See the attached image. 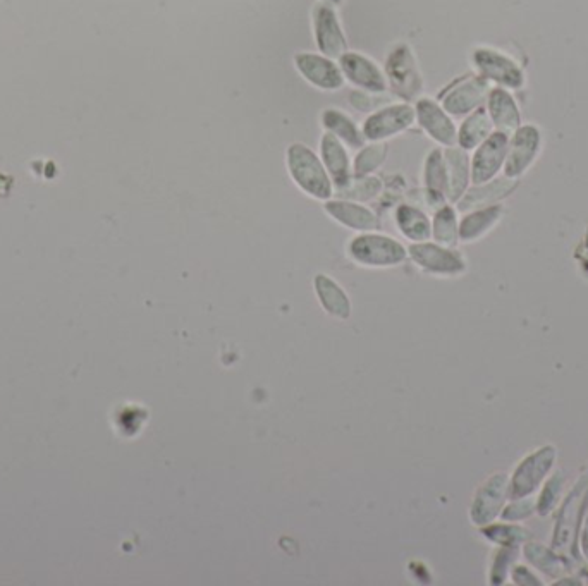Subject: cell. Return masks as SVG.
Wrapping results in <instances>:
<instances>
[{
  "label": "cell",
  "instance_id": "obj_1",
  "mask_svg": "<svg viewBox=\"0 0 588 586\" xmlns=\"http://www.w3.org/2000/svg\"><path fill=\"white\" fill-rule=\"evenodd\" d=\"M286 167L289 178L305 195L313 200L327 202L334 198V184L329 172L325 171L320 155L303 143H291L286 150Z\"/></svg>",
  "mask_w": 588,
  "mask_h": 586
},
{
  "label": "cell",
  "instance_id": "obj_2",
  "mask_svg": "<svg viewBox=\"0 0 588 586\" xmlns=\"http://www.w3.org/2000/svg\"><path fill=\"white\" fill-rule=\"evenodd\" d=\"M588 506V466L582 471L570 492L564 495L559 504L558 519L552 532V549L570 559L575 556L576 538L582 525L583 514Z\"/></svg>",
  "mask_w": 588,
  "mask_h": 586
},
{
  "label": "cell",
  "instance_id": "obj_3",
  "mask_svg": "<svg viewBox=\"0 0 588 586\" xmlns=\"http://www.w3.org/2000/svg\"><path fill=\"white\" fill-rule=\"evenodd\" d=\"M348 257L367 269H392L408 260V246L382 232H360L348 243Z\"/></svg>",
  "mask_w": 588,
  "mask_h": 586
},
{
  "label": "cell",
  "instance_id": "obj_4",
  "mask_svg": "<svg viewBox=\"0 0 588 586\" xmlns=\"http://www.w3.org/2000/svg\"><path fill=\"white\" fill-rule=\"evenodd\" d=\"M558 456V447L554 444H544L528 452L509 475V499H523L537 494L542 483L556 470Z\"/></svg>",
  "mask_w": 588,
  "mask_h": 586
},
{
  "label": "cell",
  "instance_id": "obj_5",
  "mask_svg": "<svg viewBox=\"0 0 588 586\" xmlns=\"http://www.w3.org/2000/svg\"><path fill=\"white\" fill-rule=\"evenodd\" d=\"M387 86L403 102H417L423 90V78L417 57L408 43H396L386 57L384 66Z\"/></svg>",
  "mask_w": 588,
  "mask_h": 586
},
{
  "label": "cell",
  "instance_id": "obj_6",
  "mask_svg": "<svg viewBox=\"0 0 588 586\" xmlns=\"http://www.w3.org/2000/svg\"><path fill=\"white\" fill-rule=\"evenodd\" d=\"M472 66L475 73L489 81L490 85L506 88L509 92L520 90L527 81L520 62L503 50L477 47L472 52Z\"/></svg>",
  "mask_w": 588,
  "mask_h": 586
},
{
  "label": "cell",
  "instance_id": "obj_7",
  "mask_svg": "<svg viewBox=\"0 0 588 586\" xmlns=\"http://www.w3.org/2000/svg\"><path fill=\"white\" fill-rule=\"evenodd\" d=\"M408 258L425 274L434 277H460L466 272V260L460 251L442 246L432 239L408 246Z\"/></svg>",
  "mask_w": 588,
  "mask_h": 586
},
{
  "label": "cell",
  "instance_id": "obj_8",
  "mask_svg": "<svg viewBox=\"0 0 588 586\" xmlns=\"http://www.w3.org/2000/svg\"><path fill=\"white\" fill-rule=\"evenodd\" d=\"M542 147H544V136L539 126L521 124L520 128L509 135L504 176L520 181V178H523L539 159Z\"/></svg>",
  "mask_w": 588,
  "mask_h": 586
},
{
  "label": "cell",
  "instance_id": "obj_9",
  "mask_svg": "<svg viewBox=\"0 0 588 586\" xmlns=\"http://www.w3.org/2000/svg\"><path fill=\"white\" fill-rule=\"evenodd\" d=\"M490 88L492 85L482 76H478L477 73L468 74L454 81L453 85H449L439 95V102L449 116L454 119H463L468 114H472L473 110L484 107Z\"/></svg>",
  "mask_w": 588,
  "mask_h": 586
},
{
  "label": "cell",
  "instance_id": "obj_10",
  "mask_svg": "<svg viewBox=\"0 0 588 586\" xmlns=\"http://www.w3.org/2000/svg\"><path fill=\"white\" fill-rule=\"evenodd\" d=\"M509 501L508 473H494L473 494L470 504V521L477 528L490 525L499 519Z\"/></svg>",
  "mask_w": 588,
  "mask_h": 586
},
{
  "label": "cell",
  "instance_id": "obj_11",
  "mask_svg": "<svg viewBox=\"0 0 588 586\" xmlns=\"http://www.w3.org/2000/svg\"><path fill=\"white\" fill-rule=\"evenodd\" d=\"M415 124V107L408 102L384 105L370 112L362 124L367 141H387L403 135Z\"/></svg>",
  "mask_w": 588,
  "mask_h": 586
},
{
  "label": "cell",
  "instance_id": "obj_12",
  "mask_svg": "<svg viewBox=\"0 0 588 586\" xmlns=\"http://www.w3.org/2000/svg\"><path fill=\"white\" fill-rule=\"evenodd\" d=\"M312 23L313 38L320 54L331 59H339L344 52H348V40L344 35L343 26L339 23L336 7L320 0L313 7Z\"/></svg>",
  "mask_w": 588,
  "mask_h": 586
},
{
  "label": "cell",
  "instance_id": "obj_13",
  "mask_svg": "<svg viewBox=\"0 0 588 586\" xmlns=\"http://www.w3.org/2000/svg\"><path fill=\"white\" fill-rule=\"evenodd\" d=\"M415 123L423 133L435 141L439 147L448 148L456 145L458 126L454 117L449 116L441 102L432 98H418L415 102Z\"/></svg>",
  "mask_w": 588,
  "mask_h": 586
},
{
  "label": "cell",
  "instance_id": "obj_14",
  "mask_svg": "<svg viewBox=\"0 0 588 586\" xmlns=\"http://www.w3.org/2000/svg\"><path fill=\"white\" fill-rule=\"evenodd\" d=\"M508 145V133L494 129L492 135L473 150V155H470L472 184L489 183L501 174L508 157Z\"/></svg>",
  "mask_w": 588,
  "mask_h": 586
},
{
  "label": "cell",
  "instance_id": "obj_15",
  "mask_svg": "<svg viewBox=\"0 0 588 586\" xmlns=\"http://www.w3.org/2000/svg\"><path fill=\"white\" fill-rule=\"evenodd\" d=\"M337 64L341 68L344 80L350 81L356 90L377 93V95H382L389 90L384 69H380L379 64L367 55L348 50L337 59Z\"/></svg>",
  "mask_w": 588,
  "mask_h": 586
},
{
  "label": "cell",
  "instance_id": "obj_16",
  "mask_svg": "<svg viewBox=\"0 0 588 586\" xmlns=\"http://www.w3.org/2000/svg\"><path fill=\"white\" fill-rule=\"evenodd\" d=\"M294 68L303 80L322 92H337L346 81L339 64L320 52H298L294 55Z\"/></svg>",
  "mask_w": 588,
  "mask_h": 586
},
{
  "label": "cell",
  "instance_id": "obj_17",
  "mask_svg": "<svg viewBox=\"0 0 588 586\" xmlns=\"http://www.w3.org/2000/svg\"><path fill=\"white\" fill-rule=\"evenodd\" d=\"M324 210L325 214L332 220H336L339 226L358 234L380 229L379 217L372 208L365 207L363 203L344 200V198H331L324 202Z\"/></svg>",
  "mask_w": 588,
  "mask_h": 586
},
{
  "label": "cell",
  "instance_id": "obj_18",
  "mask_svg": "<svg viewBox=\"0 0 588 586\" xmlns=\"http://www.w3.org/2000/svg\"><path fill=\"white\" fill-rule=\"evenodd\" d=\"M320 159L325 171L329 172L336 191L343 190L353 179V160L350 148L343 141L337 140L331 133H324L320 138ZM334 191V193H336Z\"/></svg>",
  "mask_w": 588,
  "mask_h": 586
},
{
  "label": "cell",
  "instance_id": "obj_19",
  "mask_svg": "<svg viewBox=\"0 0 588 586\" xmlns=\"http://www.w3.org/2000/svg\"><path fill=\"white\" fill-rule=\"evenodd\" d=\"M518 188V179L496 178L484 184H473L468 188L460 202L456 203L458 212H470L475 208L489 207L496 203L503 202L504 198L515 193Z\"/></svg>",
  "mask_w": 588,
  "mask_h": 586
},
{
  "label": "cell",
  "instance_id": "obj_20",
  "mask_svg": "<svg viewBox=\"0 0 588 586\" xmlns=\"http://www.w3.org/2000/svg\"><path fill=\"white\" fill-rule=\"evenodd\" d=\"M484 107L487 114H489L490 121H492V126L497 131H503V133L511 135L515 129L520 128V107L516 104L513 93L506 90V88L492 86Z\"/></svg>",
  "mask_w": 588,
  "mask_h": 586
},
{
  "label": "cell",
  "instance_id": "obj_21",
  "mask_svg": "<svg viewBox=\"0 0 588 586\" xmlns=\"http://www.w3.org/2000/svg\"><path fill=\"white\" fill-rule=\"evenodd\" d=\"M423 188L429 205L439 208L448 202V167L442 148H432L423 162Z\"/></svg>",
  "mask_w": 588,
  "mask_h": 586
},
{
  "label": "cell",
  "instance_id": "obj_22",
  "mask_svg": "<svg viewBox=\"0 0 588 586\" xmlns=\"http://www.w3.org/2000/svg\"><path fill=\"white\" fill-rule=\"evenodd\" d=\"M506 208L501 203L475 208L460 219V243L470 245L485 238L503 220Z\"/></svg>",
  "mask_w": 588,
  "mask_h": 586
},
{
  "label": "cell",
  "instance_id": "obj_23",
  "mask_svg": "<svg viewBox=\"0 0 588 586\" xmlns=\"http://www.w3.org/2000/svg\"><path fill=\"white\" fill-rule=\"evenodd\" d=\"M313 291L322 310L337 320H348L353 313L350 296L339 282L327 274H317L313 279Z\"/></svg>",
  "mask_w": 588,
  "mask_h": 586
},
{
  "label": "cell",
  "instance_id": "obj_24",
  "mask_svg": "<svg viewBox=\"0 0 588 586\" xmlns=\"http://www.w3.org/2000/svg\"><path fill=\"white\" fill-rule=\"evenodd\" d=\"M444 159L448 167V202L456 205L472 184L470 153L454 145L444 148Z\"/></svg>",
  "mask_w": 588,
  "mask_h": 586
},
{
  "label": "cell",
  "instance_id": "obj_25",
  "mask_svg": "<svg viewBox=\"0 0 588 586\" xmlns=\"http://www.w3.org/2000/svg\"><path fill=\"white\" fill-rule=\"evenodd\" d=\"M521 556L540 576L551 578L552 581L559 580L570 569L566 557L546 544L535 542L533 538L527 544L521 545Z\"/></svg>",
  "mask_w": 588,
  "mask_h": 586
},
{
  "label": "cell",
  "instance_id": "obj_26",
  "mask_svg": "<svg viewBox=\"0 0 588 586\" xmlns=\"http://www.w3.org/2000/svg\"><path fill=\"white\" fill-rule=\"evenodd\" d=\"M394 222L401 236H405L410 243H423L432 239V219L420 207L410 203L399 205L394 212Z\"/></svg>",
  "mask_w": 588,
  "mask_h": 586
},
{
  "label": "cell",
  "instance_id": "obj_27",
  "mask_svg": "<svg viewBox=\"0 0 588 586\" xmlns=\"http://www.w3.org/2000/svg\"><path fill=\"white\" fill-rule=\"evenodd\" d=\"M325 133H331L343 141L350 150H360L367 143L363 131L346 112L339 109H325L320 116Z\"/></svg>",
  "mask_w": 588,
  "mask_h": 586
},
{
  "label": "cell",
  "instance_id": "obj_28",
  "mask_svg": "<svg viewBox=\"0 0 588 586\" xmlns=\"http://www.w3.org/2000/svg\"><path fill=\"white\" fill-rule=\"evenodd\" d=\"M494 131L492 121L485 107L473 110L472 114L463 117L460 126H458V140L456 145L463 148L465 152H473L475 148L484 143Z\"/></svg>",
  "mask_w": 588,
  "mask_h": 586
},
{
  "label": "cell",
  "instance_id": "obj_29",
  "mask_svg": "<svg viewBox=\"0 0 588 586\" xmlns=\"http://www.w3.org/2000/svg\"><path fill=\"white\" fill-rule=\"evenodd\" d=\"M432 241L442 246L456 248L460 245V217L453 203L435 208L432 215Z\"/></svg>",
  "mask_w": 588,
  "mask_h": 586
},
{
  "label": "cell",
  "instance_id": "obj_30",
  "mask_svg": "<svg viewBox=\"0 0 588 586\" xmlns=\"http://www.w3.org/2000/svg\"><path fill=\"white\" fill-rule=\"evenodd\" d=\"M478 530L487 542L496 547H521L533 538V533L527 526L520 523H508V521H501V523L494 521Z\"/></svg>",
  "mask_w": 588,
  "mask_h": 586
},
{
  "label": "cell",
  "instance_id": "obj_31",
  "mask_svg": "<svg viewBox=\"0 0 588 586\" xmlns=\"http://www.w3.org/2000/svg\"><path fill=\"white\" fill-rule=\"evenodd\" d=\"M564 482L566 473L561 470L552 471L546 482L542 483L539 495L535 499V514L540 518H547L558 509L564 497Z\"/></svg>",
  "mask_w": 588,
  "mask_h": 586
},
{
  "label": "cell",
  "instance_id": "obj_32",
  "mask_svg": "<svg viewBox=\"0 0 588 586\" xmlns=\"http://www.w3.org/2000/svg\"><path fill=\"white\" fill-rule=\"evenodd\" d=\"M387 153H389V145H387L386 141H368V143H365L356 152L355 159H353V176L355 178L372 176L386 162Z\"/></svg>",
  "mask_w": 588,
  "mask_h": 586
},
{
  "label": "cell",
  "instance_id": "obj_33",
  "mask_svg": "<svg viewBox=\"0 0 588 586\" xmlns=\"http://www.w3.org/2000/svg\"><path fill=\"white\" fill-rule=\"evenodd\" d=\"M521 557V547H497L490 559L489 585L503 586L509 580L511 569Z\"/></svg>",
  "mask_w": 588,
  "mask_h": 586
},
{
  "label": "cell",
  "instance_id": "obj_34",
  "mask_svg": "<svg viewBox=\"0 0 588 586\" xmlns=\"http://www.w3.org/2000/svg\"><path fill=\"white\" fill-rule=\"evenodd\" d=\"M382 191V181L374 176H365V178L351 179V183L343 188V190L336 191L334 195L337 198H344V200H353V202H368L374 200L375 196L380 195Z\"/></svg>",
  "mask_w": 588,
  "mask_h": 586
},
{
  "label": "cell",
  "instance_id": "obj_35",
  "mask_svg": "<svg viewBox=\"0 0 588 586\" xmlns=\"http://www.w3.org/2000/svg\"><path fill=\"white\" fill-rule=\"evenodd\" d=\"M532 516H535V499L523 497V499H509L499 519L508 523H523Z\"/></svg>",
  "mask_w": 588,
  "mask_h": 586
},
{
  "label": "cell",
  "instance_id": "obj_36",
  "mask_svg": "<svg viewBox=\"0 0 588 586\" xmlns=\"http://www.w3.org/2000/svg\"><path fill=\"white\" fill-rule=\"evenodd\" d=\"M509 580L518 586L546 585V581L542 580V576L532 566L521 564V562H516L515 566H513L511 574H509Z\"/></svg>",
  "mask_w": 588,
  "mask_h": 586
},
{
  "label": "cell",
  "instance_id": "obj_37",
  "mask_svg": "<svg viewBox=\"0 0 588 586\" xmlns=\"http://www.w3.org/2000/svg\"><path fill=\"white\" fill-rule=\"evenodd\" d=\"M375 95H377V93L353 90V92L350 93V104L353 105L358 112H368V114H370V112L377 110L375 107L379 105L377 104L379 100H377V102L374 100Z\"/></svg>",
  "mask_w": 588,
  "mask_h": 586
},
{
  "label": "cell",
  "instance_id": "obj_38",
  "mask_svg": "<svg viewBox=\"0 0 588 586\" xmlns=\"http://www.w3.org/2000/svg\"><path fill=\"white\" fill-rule=\"evenodd\" d=\"M576 547L580 550V554H582L585 559L588 561V506L585 509V514H583L582 525H580V530H578V538H576Z\"/></svg>",
  "mask_w": 588,
  "mask_h": 586
},
{
  "label": "cell",
  "instance_id": "obj_39",
  "mask_svg": "<svg viewBox=\"0 0 588 586\" xmlns=\"http://www.w3.org/2000/svg\"><path fill=\"white\" fill-rule=\"evenodd\" d=\"M552 585L566 586V585H583L582 580H578V576H561L559 580L552 581Z\"/></svg>",
  "mask_w": 588,
  "mask_h": 586
},
{
  "label": "cell",
  "instance_id": "obj_40",
  "mask_svg": "<svg viewBox=\"0 0 588 586\" xmlns=\"http://www.w3.org/2000/svg\"><path fill=\"white\" fill-rule=\"evenodd\" d=\"M325 2H329V4H331V6H341V4H343L344 0H325Z\"/></svg>",
  "mask_w": 588,
  "mask_h": 586
}]
</instances>
